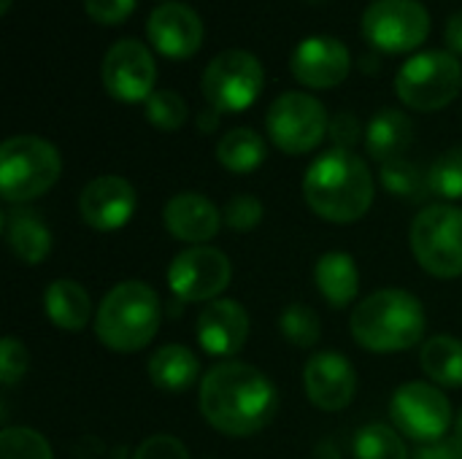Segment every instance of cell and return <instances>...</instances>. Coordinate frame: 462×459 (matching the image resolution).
<instances>
[{
  "label": "cell",
  "mask_w": 462,
  "mask_h": 459,
  "mask_svg": "<svg viewBox=\"0 0 462 459\" xmlns=\"http://www.w3.org/2000/svg\"><path fill=\"white\" fill-rule=\"evenodd\" d=\"M203 419L230 438H249L271 425L279 411V392L254 365L230 360L211 368L200 381Z\"/></svg>",
  "instance_id": "6da1fadb"
},
{
  "label": "cell",
  "mask_w": 462,
  "mask_h": 459,
  "mask_svg": "<svg viewBox=\"0 0 462 459\" xmlns=\"http://www.w3.org/2000/svg\"><path fill=\"white\" fill-rule=\"evenodd\" d=\"M303 197L317 216L333 225H352L374 206V176L355 151L330 149L309 165Z\"/></svg>",
  "instance_id": "7a4b0ae2"
},
{
  "label": "cell",
  "mask_w": 462,
  "mask_h": 459,
  "mask_svg": "<svg viewBox=\"0 0 462 459\" xmlns=\"http://www.w3.org/2000/svg\"><path fill=\"white\" fill-rule=\"evenodd\" d=\"M425 327V308L406 289H379L352 311V335L374 354H398L417 346Z\"/></svg>",
  "instance_id": "3957f363"
},
{
  "label": "cell",
  "mask_w": 462,
  "mask_h": 459,
  "mask_svg": "<svg viewBox=\"0 0 462 459\" xmlns=\"http://www.w3.org/2000/svg\"><path fill=\"white\" fill-rule=\"evenodd\" d=\"M162 319L157 292L143 281H122L100 300L95 314V333L100 344L116 354L146 349Z\"/></svg>",
  "instance_id": "277c9868"
},
{
  "label": "cell",
  "mask_w": 462,
  "mask_h": 459,
  "mask_svg": "<svg viewBox=\"0 0 462 459\" xmlns=\"http://www.w3.org/2000/svg\"><path fill=\"white\" fill-rule=\"evenodd\" d=\"M62 173L60 151L38 135H14L0 146V195L27 203L49 192Z\"/></svg>",
  "instance_id": "5b68a950"
},
{
  "label": "cell",
  "mask_w": 462,
  "mask_h": 459,
  "mask_svg": "<svg viewBox=\"0 0 462 459\" xmlns=\"http://www.w3.org/2000/svg\"><path fill=\"white\" fill-rule=\"evenodd\" d=\"M409 241L417 262L430 276H462V208L452 203H436L422 208L411 225Z\"/></svg>",
  "instance_id": "8992f818"
},
{
  "label": "cell",
  "mask_w": 462,
  "mask_h": 459,
  "mask_svg": "<svg viewBox=\"0 0 462 459\" xmlns=\"http://www.w3.org/2000/svg\"><path fill=\"white\" fill-rule=\"evenodd\" d=\"M462 89V65L452 51H422L395 76L398 97L414 111H441Z\"/></svg>",
  "instance_id": "52a82bcc"
},
{
  "label": "cell",
  "mask_w": 462,
  "mask_h": 459,
  "mask_svg": "<svg viewBox=\"0 0 462 459\" xmlns=\"http://www.w3.org/2000/svg\"><path fill=\"white\" fill-rule=\"evenodd\" d=\"M263 84V62L244 49H227L217 54L203 70V97L219 114H241L254 106Z\"/></svg>",
  "instance_id": "ba28073f"
},
{
  "label": "cell",
  "mask_w": 462,
  "mask_h": 459,
  "mask_svg": "<svg viewBox=\"0 0 462 459\" xmlns=\"http://www.w3.org/2000/svg\"><path fill=\"white\" fill-rule=\"evenodd\" d=\"M265 127L276 149L290 157H298L314 151L322 143L325 133L330 130V122L325 106L314 95L284 92L271 103L265 114Z\"/></svg>",
  "instance_id": "9c48e42d"
},
{
  "label": "cell",
  "mask_w": 462,
  "mask_h": 459,
  "mask_svg": "<svg viewBox=\"0 0 462 459\" xmlns=\"http://www.w3.org/2000/svg\"><path fill=\"white\" fill-rule=\"evenodd\" d=\"M363 38L387 54H406L425 43L430 14L420 0H374L363 14Z\"/></svg>",
  "instance_id": "30bf717a"
},
{
  "label": "cell",
  "mask_w": 462,
  "mask_h": 459,
  "mask_svg": "<svg viewBox=\"0 0 462 459\" xmlns=\"http://www.w3.org/2000/svg\"><path fill=\"white\" fill-rule=\"evenodd\" d=\"M390 417L401 436L422 446L444 441L455 419L449 398L425 381H409L398 387L390 400Z\"/></svg>",
  "instance_id": "8fae6325"
},
{
  "label": "cell",
  "mask_w": 462,
  "mask_h": 459,
  "mask_svg": "<svg viewBox=\"0 0 462 459\" xmlns=\"http://www.w3.org/2000/svg\"><path fill=\"white\" fill-rule=\"evenodd\" d=\"M233 265L214 246H189L168 265V287L179 303H211L227 289Z\"/></svg>",
  "instance_id": "7c38bea8"
},
{
  "label": "cell",
  "mask_w": 462,
  "mask_h": 459,
  "mask_svg": "<svg viewBox=\"0 0 462 459\" xmlns=\"http://www.w3.org/2000/svg\"><path fill=\"white\" fill-rule=\"evenodd\" d=\"M100 78L106 92L119 103H146L157 92L154 57L135 38H122L106 51Z\"/></svg>",
  "instance_id": "4fadbf2b"
},
{
  "label": "cell",
  "mask_w": 462,
  "mask_h": 459,
  "mask_svg": "<svg viewBox=\"0 0 462 459\" xmlns=\"http://www.w3.org/2000/svg\"><path fill=\"white\" fill-rule=\"evenodd\" d=\"M352 54L346 43L333 35H311L292 51L290 70L309 89H333L346 81Z\"/></svg>",
  "instance_id": "5bb4252c"
},
{
  "label": "cell",
  "mask_w": 462,
  "mask_h": 459,
  "mask_svg": "<svg viewBox=\"0 0 462 459\" xmlns=\"http://www.w3.org/2000/svg\"><path fill=\"white\" fill-rule=\"evenodd\" d=\"M146 35L157 54L189 60L203 46V19L184 3H162L146 19Z\"/></svg>",
  "instance_id": "9a60e30c"
},
{
  "label": "cell",
  "mask_w": 462,
  "mask_h": 459,
  "mask_svg": "<svg viewBox=\"0 0 462 459\" xmlns=\"http://www.w3.org/2000/svg\"><path fill=\"white\" fill-rule=\"evenodd\" d=\"M135 187L122 179V176H97L92 179L81 195H79V214L81 219L100 230V233H111L125 227L133 214H135Z\"/></svg>",
  "instance_id": "2e32d148"
},
{
  "label": "cell",
  "mask_w": 462,
  "mask_h": 459,
  "mask_svg": "<svg viewBox=\"0 0 462 459\" xmlns=\"http://www.w3.org/2000/svg\"><path fill=\"white\" fill-rule=\"evenodd\" d=\"M303 387L309 400L322 411H341L357 392V376L352 363L336 352H319L306 363Z\"/></svg>",
  "instance_id": "e0dca14e"
},
{
  "label": "cell",
  "mask_w": 462,
  "mask_h": 459,
  "mask_svg": "<svg viewBox=\"0 0 462 459\" xmlns=\"http://www.w3.org/2000/svg\"><path fill=\"white\" fill-rule=\"evenodd\" d=\"M198 344L211 357H236L249 338V314L236 300H211L195 327Z\"/></svg>",
  "instance_id": "ac0fdd59"
},
{
  "label": "cell",
  "mask_w": 462,
  "mask_h": 459,
  "mask_svg": "<svg viewBox=\"0 0 462 459\" xmlns=\"http://www.w3.org/2000/svg\"><path fill=\"white\" fill-rule=\"evenodd\" d=\"M162 222L173 238L192 243V246H203L206 241H211L217 235V230L222 227L225 219H222L219 208L206 195L181 192L165 203Z\"/></svg>",
  "instance_id": "d6986e66"
},
{
  "label": "cell",
  "mask_w": 462,
  "mask_h": 459,
  "mask_svg": "<svg viewBox=\"0 0 462 459\" xmlns=\"http://www.w3.org/2000/svg\"><path fill=\"white\" fill-rule=\"evenodd\" d=\"M411 141H414V124L398 108H382L368 122L365 146H368V154L382 165H387L393 160H403Z\"/></svg>",
  "instance_id": "ffe728a7"
},
{
  "label": "cell",
  "mask_w": 462,
  "mask_h": 459,
  "mask_svg": "<svg viewBox=\"0 0 462 459\" xmlns=\"http://www.w3.org/2000/svg\"><path fill=\"white\" fill-rule=\"evenodd\" d=\"M317 292L330 303V308H346L360 292V271L346 252H328L314 268Z\"/></svg>",
  "instance_id": "44dd1931"
},
{
  "label": "cell",
  "mask_w": 462,
  "mask_h": 459,
  "mask_svg": "<svg viewBox=\"0 0 462 459\" xmlns=\"http://www.w3.org/2000/svg\"><path fill=\"white\" fill-rule=\"evenodd\" d=\"M43 308L54 327L65 333H79L92 317L89 292L73 279H54L43 292Z\"/></svg>",
  "instance_id": "7402d4cb"
},
{
  "label": "cell",
  "mask_w": 462,
  "mask_h": 459,
  "mask_svg": "<svg viewBox=\"0 0 462 459\" xmlns=\"http://www.w3.org/2000/svg\"><path fill=\"white\" fill-rule=\"evenodd\" d=\"M200 376V363L195 352H189L181 344H168L157 349L149 360V379L160 392L181 395L195 387Z\"/></svg>",
  "instance_id": "603a6c76"
},
{
  "label": "cell",
  "mask_w": 462,
  "mask_h": 459,
  "mask_svg": "<svg viewBox=\"0 0 462 459\" xmlns=\"http://www.w3.org/2000/svg\"><path fill=\"white\" fill-rule=\"evenodd\" d=\"M5 241L14 252V257L24 265H38L51 252V230L46 222L27 208H19L3 219Z\"/></svg>",
  "instance_id": "cb8c5ba5"
},
{
  "label": "cell",
  "mask_w": 462,
  "mask_h": 459,
  "mask_svg": "<svg viewBox=\"0 0 462 459\" xmlns=\"http://www.w3.org/2000/svg\"><path fill=\"white\" fill-rule=\"evenodd\" d=\"M268 157L265 141L252 127H236L225 133L217 143V160L230 173H252Z\"/></svg>",
  "instance_id": "d4e9b609"
},
{
  "label": "cell",
  "mask_w": 462,
  "mask_h": 459,
  "mask_svg": "<svg viewBox=\"0 0 462 459\" xmlns=\"http://www.w3.org/2000/svg\"><path fill=\"white\" fill-rule=\"evenodd\" d=\"M425 376L439 387H462V341L455 335H436L420 354Z\"/></svg>",
  "instance_id": "484cf974"
},
{
  "label": "cell",
  "mask_w": 462,
  "mask_h": 459,
  "mask_svg": "<svg viewBox=\"0 0 462 459\" xmlns=\"http://www.w3.org/2000/svg\"><path fill=\"white\" fill-rule=\"evenodd\" d=\"M355 459H409L406 441L387 425H365L357 430L352 444Z\"/></svg>",
  "instance_id": "4316f807"
},
{
  "label": "cell",
  "mask_w": 462,
  "mask_h": 459,
  "mask_svg": "<svg viewBox=\"0 0 462 459\" xmlns=\"http://www.w3.org/2000/svg\"><path fill=\"white\" fill-rule=\"evenodd\" d=\"M382 187L409 203H420L430 195V184H428V173L420 170V165L409 162V160H393L387 165H382Z\"/></svg>",
  "instance_id": "83f0119b"
},
{
  "label": "cell",
  "mask_w": 462,
  "mask_h": 459,
  "mask_svg": "<svg viewBox=\"0 0 462 459\" xmlns=\"http://www.w3.org/2000/svg\"><path fill=\"white\" fill-rule=\"evenodd\" d=\"M279 330L295 349H314L319 344V335H322V325H319L317 311L303 306V303H290L282 311Z\"/></svg>",
  "instance_id": "f1b7e54d"
},
{
  "label": "cell",
  "mask_w": 462,
  "mask_h": 459,
  "mask_svg": "<svg viewBox=\"0 0 462 459\" xmlns=\"http://www.w3.org/2000/svg\"><path fill=\"white\" fill-rule=\"evenodd\" d=\"M430 195L444 200H462V143L441 151L428 170Z\"/></svg>",
  "instance_id": "f546056e"
},
{
  "label": "cell",
  "mask_w": 462,
  "mask_h": 459,
  "mask_svg": "<svg viewBox=\"0 0 462 459\" xmlns=\"http://www.w3.org/2000/svg\"><path fill=\"white\" fill-rule=\"evenodd\" d=\"M143 114H146V122L162 133H173L179 127H184L187 122V103L179 92H171V89H157L146 103H143Z\"/></svg>",
  "instance_id": "4dcf8cb0"
},
{
  "label": "cell",
  "mask_w": 462,
  "mask_h": 459,
  "mask_svg": "<svg viewBox=\"0 0 462 459\" xmlns=\"http://www.w3.org/2000/svg\"><path fill=\"white\" fill-rule=\"evenodd\" d=\"M0 459H54L49 441L32 427H5L0 433Z\"/></svg>",
  "instance_id": "1f68e13d"
},
{
  "label": "cell",
  "mask_w": 462,
  "mask_h": 459,
  "mask_svg": "<svg viewBox=\"0 0 462 459\" xmlns=\"http://www.w3.org/2000/svg\"><path fill=\"white\" fill-rule=\"evenodd\" d=\"M263 214H265V208H263V203L254 195H236V197L227 200L222 219H225V225L230 230L249 233V230H254L263 222Z\"/></svg>",
  "instance_id": "d6a6232c"
},
{
  "label": "cell",
  "mask_w": 462,
  "mask_h": 459,
  "mask_svg": "<svg viewBox=\"0 0 462 459\" xmlns=\"http://www.w3.org/2000/svg\"><path fill=\"white\" fill-rule=\"evenodd\" d=\"M27 373V349L16 338H3L0 344V381L3 387H14Z\"/></svg>",
  "instance_id": "836d02e7"
},
{
  "label": "cell",
  "mask_w": 462,
  "mask_h": 459,
  "mask_svg": "<svg viewBox=\"0 0 462 459\" xmlns=\"http://www.w3.org/2000/svg\"><path fill=\"white\" fill-rule=\"evenodd\" d=\"M138 0H84V11L97 24H122L135 11Z\"/></svg>",
  "instance_id": "e575fe53"
},
{
  "label": "cell",
  "mask_w": 462,
  "mask_h": 459,
  "mask_svg": "<svg viewBox=\"0 0 462 459\" xmlns=\"http://www.w3.org/2000/svg\"><path fill=\"white\" fill-rule=\"evenodd\" d=\"M133 459H189V452H187V446H184L179 438L160 433V436L146 438V441L135 449Z\"/></svg>",
  "instance_id": "d590c367"
},
{
  "label": "cell",
  "mask_w": 462,
  "mask_h": 459,
  "mask_svg": "<svg viewBox=\"0 0 462 459\" xmlns=\"http://www.w3.org/2000/svg\"><path fill=\"white\" fill-rule=\"evenodd\" d=\"M360 133H363L360 119H357L355 114H349V111L336 114L333 122H330V130H328V135H330V141L336 143V149H346V151H352V149L357 146Z\"/></svg>",
  "instance_id": "8d00e7d4"
},
{
  "label": "cell",
  "mask_w": 462,
  "mask_h": 459,
  "mask_svg": "<svg viewBox=\"0 0 462 459\" xmlns=\"http://www.w3.org/2000/svg\"><path fill=\"white\" fill-rule=\"evenodd\" d=\"M414 459H462V444L457 438H444L439 444H428L422 446Z\"/></svg>",
  "instance_id": "74e56055"
},
{
  "label": "cell",
  "mask_w": 462,
  "mask_h": 459,
  "mask_svg": "<svg viewBox=\"0 0 462 459\" xmlns=\"http://www.w3.org/2000/svg\"><path fill=\"white\" fill-rule=\"evenodd\" d=\"M444 38H447V46H449L452 54H462V11H457V14L447 22Z\"/></svg>",
  "instance_id": "f35d334b"
},
{
  "label": "cell",
  "mask_w": 462,
  "mask_h": 459,
  "mask_svg": "<svg viewBox=\"0 0 462 459\" xmlns=\"http://www.w3.org/2000/svg\"><path fill=\"white\" fill-rule=\"evenodd\" d=\"M198 124H200V130H203V133H211V130L219 124V111H214V108L208 106V111H203V114H200V122H198Z\"/></svg>",
  "instance_id": "ab89813d"
},
{
  "label": "cell",
  "mask_w": 462,
  "mask_h": 459,
  "mask_svg": "<svg viewBox=\"0 0 462 459\" xmlns=\"http://www.w3.org/2000/svg\"><path fill=\"white\" fill-rule=\"evenodd\" d=\"M455 433H457L455 438H457V441H460V444H462V414H460V417H457V422H455Z\"/></svg>",
  "instance_id": "60d3db41"
},
{
  "label": "cell",
  "mask_w": 462,
  "mask_h": 459,
  "mask_svg": "<svg viewBox=\"0 0 462 459\" xmlns=\"http://www.w3.org/2000/svg\"><path fill=\"white\" fill-rule=\"evenodd\" d=\"M11 3L14 0H0V14H8L11 11Z\"/></svg>",
  "instance_id": "b9f144b4"
},
{
  "label": "cell",
  "mask_w": 462,
  "mask_h": 459,
  "mask_svg": "<svg viewBox=\"0 0 462 459\" xmlns=\"http://www.w3.org/2000/svg\"><path fill=\"white\" fill-rule=\"evenodd\" d=\"M311 3H325V0H311Z\"/></svg>",
  "instance_id": "7bdbcfd3"
}]
</instances>
